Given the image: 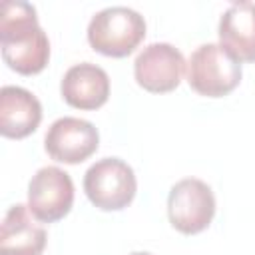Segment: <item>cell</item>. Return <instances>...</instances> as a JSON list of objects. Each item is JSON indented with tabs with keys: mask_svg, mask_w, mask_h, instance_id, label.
Instances as JSON below:
<instances>
[{
	"mask_svg": "<svg viewBox=\"0 0 255 255\" xmlns=\"http://www.w3.org/2000/svg\"><path fill=\"white\" fill-rule=\"evenodd\" d=\"M60 92L64 102L72 108L98 110L108 102L110 78L104 68L92 62H82L68 68V72L62 78Z\"/></svg>",
	"mask_w": 255,
	"mask_h": 255,
	"instance_id": "9",
	"label": "cell"
},
{
	"mask_svg": "<svg viewBox=\"0 0 255 255\" xmlns=\"http://www.w3.org/2000/svg\"><path fill=\"white\" fill-rule=\"evenodd\" d=\"M46 239V229L30 217L28 205L16 203L0 227V255H42Z\"/></svg>",
	"mask_w": 255,
	"mask_h": 255,
	"instance_id": "11",
	"label": "cell"
},
{
	"mask_svg": "<svg viewBox=\"0 0 255 255\" xmlns=\"http://www.w3.org/2000/svg\"><path fill=\"white\" fill-rule=\"evenodd\" d=\"M74 203V183L70 173L56 165L40 167L28 183V209L42 223L66 217Z\"/></svg>",
	"mask_w": 255,
	"mask_h": 255,
	"instance_id": "6",
	"label": "cell"
},
{
	"mask_svg": "<svg viewBox=\"0 0 255 255\" xmlns=\"http://www.w3.org/2000/svg\"><path fill=\"white\" fill-rule=\"evenodd\" d=\"M40 122L42 106L32 92L20 86H4L0 90V131L4 137L22 139L34 133Z\"/></svg>",
	"mask_w": 255,
	"mask_h": 255,
	"instance_id": "10",
	"label": "cell"
},
{
	"mask_svg": "<svg viewBox=\"0 0 255 255\" xmlns=\"http://www.w3.org/2000/svg\"><path fill=\"white\" fill-rule=\"evenodd\" d=\"M185 66V58L175 46L167 42H153L137 54L133 62V76L143 90L151 94H167L179 86Z\"/></svg>",
	"mask_w": 255,
	"mask_h": 255,
	"instance_id": "7",
	"label": "cell"
},
{
	"mask_svg": "<svg viewBox=\"0 0 255 255\" xmlns=\"http://www.w3.org/2000/svg\"><path fill=\"white\" fill-rule=\"evenodd\" d=\"M219 44L239 62H255V4L233 2L219 18Z\"/></svg>",
	"mask_w": 255,
	"mask_h": 255,
	"instance_id": "12",
	"label": "cell"
},
{
	"mask_svg": "<svg viewBox=\"0 0 255 255\" xmlns=\"http://www.w3.org/2000/svg\"><path fill=\"white\" fill-rule=\"evenodd\" d=\"M187 82L199 96H227L241 82V62L221 44H201L187 62Z\"/></svg>",
	"mask_w": 255,
	"mask_h": 255,
	"instance_id": "3",
	"label": "cell"
},
{
	"mask_svg": "<svg viewBox=\"0 0 255 255\" xmlns=\"http://www.w3.org/2000/svg\"><path fill=\"white\" fill-rule=\"evenodd\" d=\"M169 223L185 235L201 233L215 215V197L211 187L195 177H185L169 189L167 197Z\"/></svg>",
	"mask_w": 255,
	"mask_h": 255,
	"instance_id": "5",
	"label": "cell"
},
{
	"mask_svg": "<svg viewBox=\"0 0 255 255\" xmlns=\"http://www.w3.org/2000/svg\"><path fill=\"white\" fill-rule=\"evenodd\" d=\"M129 255H151V253H147V251H133V253H129Z\"/></svg>",
	"mask_w": 255,
	"mask_h": 255,
	"instance_id": "13",
	"label": "cell"
},
{
	"mask_svg": "<svg viewBox=\"0 0 255 255\" xmlns=\"http://www.w3.org/2000/svg\"><path fill=\"white\" fill-rule=\"evenodd\" d=\"M100 145V133L96 126L82 118L64 116L56 120L44 137L48 155L62 163H82Z\"/></svg>",
	"mask_w": 255,
	"mask_h": 255,
	"instance_id": "8",
	"label": "cell"
},
{
	"mask_svg": "<svg viewBox=\"0 0 255 255\" xmlns=\"http://www.w3.org/2000/svg\"><path fill=\"white\" fill-rule=\"evenodd\" d=\"M145 36V20L128 6H110L96 12L88 24L90 46L110 58L129 56Z\"/></svg>",
	"mask_w": 255,
	"mask_h": 255,
	"instance_id": "2",
	"label": "cell"
},
{
	"mask_svg": "<svg viewBox=\"0 0 255 255\" xmlns=\"http://www.w3.org/2000/svg\"><path fill=\"white\" fill-rule=\"evenodd\" d=\"M0 48L10 70L32 76L50 60V40L38 24L36 8L22 0H6L0 6Z\"/></svg>",
	"mask_w": 255,
	"mask_h": 255,
	"instance_id": "1",
	"label": "cell"
},
{
	"mask_svg": "<svg viewBox=\"0 0 255 255\" xmlns=\"http://www.w3.org/2000/svg\"><path fill=\"white\" fill-rule=\"evenodd\" d=\"M137 181L133 169L120 157H104L90 165L84 175L88 199L104 211H120L135 197Z\"/></svg>",
	"mask_w": 255,
	"mask_h": 255,
	"instance_id": "4",
	"label": "cell"
}]
</instances>
